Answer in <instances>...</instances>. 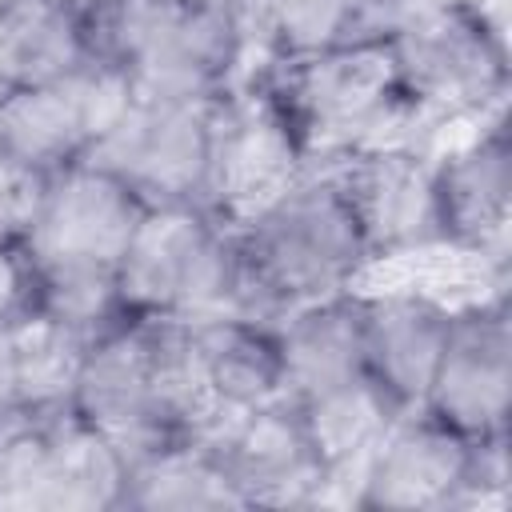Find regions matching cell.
<instances>
[{
    "mask_svg": "<svg viewBox=\"0 0 512 512\" xmlns=\"http://www.w3.org/2000/svg\"><path fill=\"white\" fill-rule=\"evenodd\" d=\"M144 204L104 168L80 160L48 176L24 252L40 280V312L84 336L116 328L124 316L116 272Z\"/></svg>",
    "mask_w": 512,
    "mask_h": 512,
    "instance_id": "2",
    "label": "cell"
},
{
    "mask_svg": "<svg viewBox=\"0 0 512 512\" xmlns=\"http://www.w3.org/2000/svg\"><path fill=\"white\" fill-rule=\"evenodd\" d=\"M512 400V320L504 300L452 308V328L420 412L456 436L484 444L508 436Z\"/></svg>",
    "mask_w": 512,
    "mask_h": 512,
    "instance_id": "12",
    "label": "cell"
},
{
    "mask_svg": "<svg viewBox=\"0 0 512 512\" xmlns=\"http://www.w3.org/2000/svg\"><path fill=\"white\" fill-rule=\"evenodd\" d=\"M192 440H200L216 456L244 508H296L324 500L328 472L292 396L220 412Z\"/></svg>",
    "mask_w": 512,
    "mask_h": 512,
    "instance_id": "10",
    "label": "cell"
},
{
    "mask_svg": "<svg viewBox=\"0 0 512 512\" xmlns=\"http://www.w3.org/2000/svg\"><path fill=\"white\" fill-rule=\"evenodd\" d=\"M40 280L24 248H0V332L36 312Z\"/></svg>",
    "mask_w": 512,
    "mask_h": 512,
    "instance_id": "26",
    "label": "cell"
},
{
    "mask_svg": "<svg viewBox=\"0 0 512 512\" xmlns=\"http://www.w3.org/2000/svg\"><path fill=\"white\" fill-rule=\"evenodd\" d=\"M8 428H12V424H8ZM8 428H0V440H4V432H8Z\"/></svg>",
    "mask_w": 512,
    "mask_h": 512,
    "instance_id": "29",
    "label": "cell"
},
{
    "mask_svg": "<svg viewBox=\"0 0 512 512\" xmlns=\"http://www.w3.org/2000/svg\"><path fill=\"white\" fill-rule=\"evenodd\" d=\"M44 188H48L44 172L0 160V248H24L32 224H36Z\"/></svg>",
    "mask_w": 512,
    "mask_h": 512,
    "instance_id": "25",
    "label": "cell"
},
{
    "mask_svg": "<svg viewBox=\"0 0 512 512\" xmlns=\"http://www.w3.org/2000/svg\"><path fill=\"white\" fill-rule=\"evenodd\" d=\"M128 456L72 412L16 420L0 440V512L120 508Z\"/></svg>",
    "mask_w": 512,
    "mask_h": 512,
    "instance_id": "6",
    "label": "cell"
},
{
    "mask_svg": "<svg viewBox=\"0 0 512 512\" xmlns=\"http://www.w3.org/2000/svg\"><path fill=\"white\" fill-rule=\"evenodd\" d=\"M296 404H300L304 428H308V436H312V444L324 460L328 488L344 484V480H356L368 452L380 444V436L396 424L400 412H408L368 372L352 376L336 388H324L316 396H304Z\"/></svg>",
    "mask_w": 512,
    "mask_h": 512,
    "instance_id": "21",
    "label": "cell"
},
{
    "mask_svg": "<svg viewBox=\"0 0 512 512\" xmlns=\"http://www.w3.org/2000/svg\"><path fill=\"white\" fill-rule=\"evenodd\" d=\"M240 260V312H284L348 292L372 264L356 208L332 172H304L232 228Z\"/></svg>",
    "mask_w": 512,
    "mask_h": 512,
    "instance_id": "1",
    "label": "cell"
},
{
    "mask_svg": "<svg viewBox=\"0 0 512 512\" xmlns=\"http://www.w3.org/2000/svg\"><path fill=\"white\" fill-rule=\"evenodd\" d=\"M84 16L92 64L144 100H216L244 52V20L220 0H104Z\"/></svg>",
    "mask_w": 512,
    "mask_h": 512,
    "instance_id": "3",
    "label": "cell"
},
{
    "mask_svg": "<svg viewBox=\"0 0 512 512\" xmlns=\"http://www.w3.org/2000/svg\"><path fill=\"white\" fill-rule=\"evenodd\" d=\"M352 20L356 0H264L260 8V24L276 60L352 44Z\"/></svg>",
    "mask_w": 512,
    "mask_h": 512,
    "instance_id": "24",
    "label": "cell"
},
{
    "mask_svg": "<svg viewBox=\"0 0 512 512\" xmlns=\"http://www.w3.org/2000/svg\"><path fill=\"white\" fill-rule=\"evenodd\" d=\"M304 156L268 88L220 92L208 108V212L236 228L304 176Z\"/></svg>",
    "mask_w": 512,
    "mask_h": 512,
    "instance_id": "8",
    "label": "cell"
},
{
    "mask_svg": "<svg viewBox=\"0 0 512 512\" xmlns=\"http://www.w3.org/2000/svg\"><path fill=\"white\" fill-rule=\"evenodd\" d=\"M132 100L120 72L88 64L48 84H24L0 92V160L32 172H60L80 164L120 108Z\"/></svg>",
    "mask_w": 512,
    "mask_h": 512,
    "instance_id": "11",
    "label": "cell"
},
{
    "mask_svg": "<svg viewBox=\"0 0 512 512\" xmlns=\"http://www.w3.org/2000/svg\"><path fill=\"white\" fill-rule=\"evenodd\" d=\"M432 200L440 244L488 256V248L504 240L512 212V140L500 116L464 148L432 164Z\"/></svg>",
    "mask_w": 512,
    "mask_h": 512,
    "instance_id": "16",
    "label": "cell"
},
{
    "mask_svg": "<svg viewBox=\"0 0 512 512\" xmlns=\"http://www.w3.org/2000/svg\"><path fill=\"white\" fill-rule=\"evenodd\" d=\"M0 92H4V84H0Z\"/></svg>",
    "mask_w": 512,
    "mask_h": 512,
    "instance_id": "30",
    "label": "cell"
},
{
    "mask_svg": "<svg viewBox=\"0 0 512 512\" xmlns=\"http://www.w3.org/2000/svg\"><path fill=\"white\" fill-rule=\"evenodd\" d=\"M476 496V444L444 428L420 408L396 416V424L368 452L352 504L440 512L472 504Z\"/></svg>",
    "mask_w": 512,
    "mask_h": 512,
    "instance_id": "13",
    "label": "cell"
},
{
    "mask_svg": "<svg viewBox=\"0 0 512 512\" xmlns=\"http://www.w3.org/2000/svg\"><path fill=\"white\" fill-rule=\"evenodd\" d=\"M92 64L84 16L64 0H0V84H48Z\"/></svg>",
    "mask_w": 512,
    "mask_h": 512,
    "instance_id": "20",
    "label": "cell"
},
{
    "mask_svg": "<svg viewBox=\"0 0 512 512\" xmlns=\"http://www.w3.org/2000/svg\"><path fill=\"white\" fill-rule=\"evenodd\" d=\"M276 348L284 372V396L304 400L364 376L360 348V292H336L300 304L276 320Z\"/></svg>",
    "mask_w": 512,
    "mask_h": 512,
    "instance_id": "18",
    "label": "cell"
},
{
    "mask_svg": "<svg viewBox=\"0 0 512 512\" xmlns=\"http://www.w3.org/2000/svg\"><path fill=\"white\" fill-rule=\"evenodd\" d=\"M204 380L220 412L252 408L272 396H284L276 324L248 312H208L184 320Z\"/></svg>",
    "mask_w": 512,
    "mask_h": 512,
    "instance_id": "19",
    "label": "cell"
},
{
    "mask_svg": "<svg viewBox=\"0 0 512 512\" xmlns=\"http://www.w3.org/2000/svg\"><path fill=\"white\" fill-rule=\"evenodd\" d=\"M128 320L240 312V260L224 220L196 204L144 208L116 272Z\"/></svg>",
    "mask_w": 512,
    "mask_h": 512,
    "instance_id": "4",
    "label": "cell"
},
{
    "mask_svg": "<svg viewBox=\"0 0 512 512\" xmlns=\"http://www.w3.org/2000/svg\"><path fill=\"white\" fill-rule=\"evenodd\" d=\"M24 420L16 408V388H12V352H8V328L0 332V428Z\"/></svg>",
    "mask_w": 512,
    "mask_h": 512,
    "instance_id": "27",
    "label": "cell"
},
{
    "mask_svg": "<svg viewBox=\"0 0 512 512\" xmlns=\"http://www.w3.org/2000/svg\"><path fill=\"white\" fill-rule=\"evenodd\" d=\"M452 328V308L428 292L360 296L364 372L400 404L420 408Z\"/></svg>",
    "mask_w": 512,
    "mask_h": 512,
    "instance_id": "17",
    "label": "cell"
},
{
    "mask_svg": "<svg viewBox=\"0 0 512 512\" xmlns=\"http://www.w3.org/2000/svg\"><path fill=\"white\" fill-rule=\"evenodd\" d=\"M392 52L408 104L480 112L508 84L500 32L468 4L420 8L400 36H392Z\"/></svg>",
    "mask_w": 512,
    "mask_h": 512,
    "instance_id": "9",
    "label": "cell"
},
{
    "mask_svg": "<svg viewBox=\"0 0 512 512\" xmlns=\"http://www.w3.org/2000/svg\"><path fill=\"white\" fill-rule=\"evenodd\" d=\"M276 64L280 68L264 88L308 152L316 144H336L352 152L360 148L364 132H372L400 104H408L392 40H352Z\"/></svg>",
    "mask_w": 512,
    "mask_h": 512,
    "instance_id": "5",
    "label": "cell"
},
{
    "mask_svg": "<svg viewBox=\"0 0 512 512\" xmlns=\"http://www.w3.org/2000/svg\"><path fill=\"white\" fill-rule=\"evenodd\" d=\"M64 4H72L76 12H88V8H96V4H104V0H64Z\"/></svg>",
    "mask_w": 512,
    "mask_h": 512,
    "instance_id": "28",
    "label": "cell"
},
{
    "mask_svg": "<svg viewBox=\"0 0 512 512\" xmlns=\"http://www.w3.org/2000/svg\"><path fill=\"white\" fill-rule=\"evenodd\" d=\"M348 192L372 260L408 256L416 248L440 244L436 200H432V164L412 148L360 144L328 168Z\"/></svg>",
    "mask_w": 512,
    "mask_h": 512,
    "instance_id": "15",
    "label": "cell"
},
{
    "mask_svg": "<svg viewBox=\"0 0 512 512\" xmlns=\"http://www.w3.org/2000/svg\"><path fill=\"white\" fill-rule=\"evenodd\" d=\"M120 508L132 512H224L244 508L216 456L192 440H168L128 460Z\"/></svg>",
    "mask_w": 512,
    "mask_h": 512,
    "instance_id": "22",
    "label": "cell"
},
{
    "mask_svg": "<svg viewBox=\"0 0 512 512\" xmlns=\"http://www.w3.org/2000/svg\"><path fill=\"white\" fill-rule=\"evenodd\" d=\"M208 108L212 100L132 96L84 160L116 176L144 208H208Z\"/></svg>",
    "mask_w": 512,
    "mask_h": 512,
    "instance_id": "7",
    "label": "cell"
},
{
    "mask_svg": "<svg viewBox=\"0 0 512 512\" xmlns=\"http://www.w3.org/2000/svg\"><path fill=\"white\" fill-rule=\"evenodd\" d=\"M68 412L108 436L128 460L156 444L180 440L168 428L156 392L152 320H120L88 344Z\"/></svg>",
    "mask_w": 512,
    "mask_h": 512,
    "instance_id": "14",
    "label": "cell"
},
{
    "mask_svg": "<svg viewBox=\"0 0 512 512\" xmlns=\"http://www.w3.org/2000/svg\"><path fill=\"white\" fill-rule=\"evenodd\" d=\"M88 344H92V336L76 332L72 324L56 320L40 308L8 328L12 388H16V408L24 420L68 412Z\"/></svg>",
    "mask_w": 512,
    "mask_h": 512,
    "instance_id": "23",
    "label": "cell"
}]
</instances>
